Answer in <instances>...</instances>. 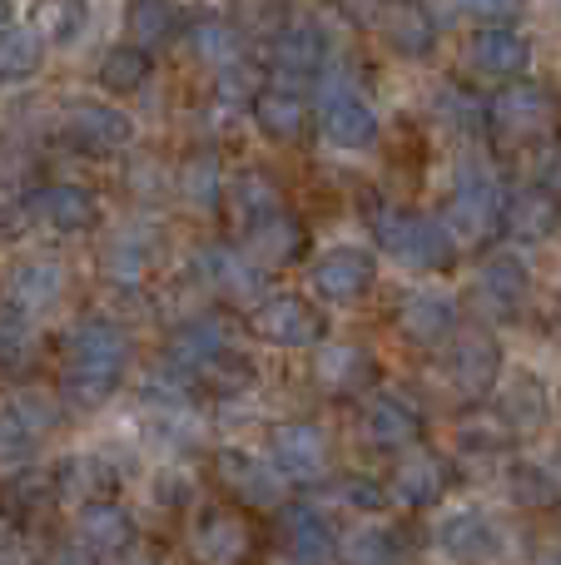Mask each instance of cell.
<instances>
[{"instance_id":"cell-11","label":"cell","mask_w":561,"mask_h":565,"mask_svg":"<svg viewBox=\"0 0 561 565\" xmlns=\"http://www.w3.org/2000/svg\"><path fill=\"white\" fill-rule=\"evenodd\" d=\"M447 491V467L443 457H433V451H413V457H403L393 467V477H388V501H398V507H433V501H443Z\"/></svg>"},{"instance_id":"cell-32","label":"cell","mask_w":561,"mask_h":565,"mask_svg":"<svg viewBox=\"0 0 561 565\" xmlns=\"http://www.w3.org/2000/svg\"><path fill=\"white\" fill-rule=\"evenodd\" d=\"M40 65V30L35 25H0V75L20 79Z\"/></svg>"},{"instance_id":"cell-31","label":"cell","mask_w":561,"mask_h":565,"mask_svg":"<svg viewBox=\"0 0 561 565\" xmlns=\"http://www.w3.org/2000/svg\"><path fill=\"white\" fill-rule=\"evenodd\" d=\"M254 115H258V129H264L268 139H298V129H304V105H298L288 89H268V95H258Z\"/></svg>"},{"instance_id":"cell-37","label":"cell","mask_w":561,"mask_h":565,"mask_svg":"<svg viewBox=\"0 0 561 565\" xmlns=\"http://www.w3.org/2000/svg\"><path fill=\"white\" fill-rule=\"evenodd\" d=\"M234 204H239V214L254 224V218L274 214V209H278V194H274V184H268L264 174H244V179H234Z\"/></svg>"},{"instance_id":"cell-29","label":"cell","mask_w":561,"mask_h":565,"mask_svg":"<svg viewBox=\"0 0 561 565\" xmlns=\"http://www.w3.org/2000/svg\"><path fill=\"white\" fill-rule=\"evenodd\" d=\"M383 35L393 40V50H403V55H427V45H433V20L417 6H393L383 15Z\"/></svg>"},{"instance_id":"cell-6","label":"cell","mask_w":561,"mask_h":565,"mask_svg":"<svg viewBox=\"0 0 561 565\" xmlns=\"http://www.w3.org/2000/svg\"><path fill=\"white\" fill-rule=\"evenodd\" d=\"M268 457L284 477L294 481H314L328 471V437L314 422H284V427L268 431Z\"/></svg>"},{"instance_id":"cell-40","label":"cell","mask_w":561,"mask_h":565,"mask_svg":"<svg viewBox=\"0 0 561 565\" xmlns=\"http://www.w3.org/2000/svg\"><path fill=\"white\" fill-rule=\"evenodd\" d=\"M348 556L353 561H393L398 541H393V531H358V541H348Z\"/></svg>"},{"instance_id":"cell-35","label":"cell","mask_w":561,"mask_h":565,"mask_svg":"<svg viewBox=\"0 0 561 565\" xmlns=\"http://www.w3.org/2000/svg\"><path fill=\"white\" fill-rule=\"evenodd\" d=\"M194 50L209 60V65H234L239 60V35L224 25V20H199L194 25Z\"/></svg>"},{"instance_id":"cell-14","label":"cell","mask_w":561,"mask_h":565,"mask_svg":"<svg viewBox=\"0 0 561 565\" xmlns=\"http://www.w3.org/2000/svg\"><path fill=\"white\" fill-rule=\"evenodd\" d=\"M398 328L407 342H443L457 332V298L453 292H407L398 308Z\"/></svg>"},{"instance_id":"cell-33","label":"cell","mask_w":561,"mask_h":565,"mask_svg":"<svg viewBox=\"0 0 561 565\" xmlns=\"http://www.w3.org/2000/svg\"><path fill=\"white\" fill-rule=\"evenodd\" d=\"M60 491H65L70 501H95L109 491V471L99 457H70L65 467H60Z\"/></svg>"},{"instance_id":"cell-39","label":"cell","mask_w":561,"mask_h":565,"mask_svg":"<svg viewBox=\"0 0 561 565\" xmlns=\"http://www.w3.org/2000/svg\"><path fill=\"white\" fill-rule=\"evenodd\" d=\"M35 441V431L15 417V412H0V461H20Z\"/></svg>"},{"instance_id":"cell-46","label":"cell","mask_w":561,"mask_h":565,"mask_svg":"<svg viewBox=\"0 0 561 565\" xmlns=\"http://www.w3.org/2000/svg\"><path fill=\"white\" fill-rule=\"evenodd\" d=\"M343 501H353V507H363V511H378L388 501V487H373V481H348Z\"/></svg>"},{"instance_id":"cell-7","label":"cell","mask_w":561,"mask_h":565,"mask_svg":"<svg viewBox=\"0 0 561 565\" xmlns=\"http://www.w3.org/2000/svg\"><path fill=\"white\" fill-rule=\"evenodd\" d=\"M254 332L274 348H314L324 338V318L318 308H308L304 298H268L254 308Z\"/></svg>"},{"instance_id":"cell-45","label":"cell","mask_w":561,"mask_h":565,"mask_svg":"<svg viewBox=\"0 0 561 565\" xmlns=\"http://www.w3.org/2000/svg\"><path fill=\"white\" fill-rule=\"evenodd\" d=\"M457 6H463L467 15H477V20H507V15L522 10V0H457Z\"/></svg>"},{"instance_id":"cell-2","label":"cell","mask_w":561,"mask_h":565,"mask_svg":"<svg viewBox=\"0 0 561 565\" xmlns=\"http://www.w3.org/2000/svg\"><path fill=\"white\" fill-rule=\"evenodd\" d=\"M373 234H378V248L407 268H447L457 254V238L447 234L443 218H427L417 209H383Z\"/></svg>"},{"instance_id":"cell-9","label":"cell","mask_w":561,"mask_h":565,"mask_svg":"<svg viewBox=\"0 0 561 565\" xmlns=\"http://www.w3.org/2000/svg\"><path fill=\"white\" fill-rule=\"evenodd\" d=\"M219 481L248 507H278V497H284V471L264 457H248V451H219Z\"/></svg>"},{"instance_id":"cell-41","label":"cell","mask_w":561,"mask_h":565,"mask_svg":"<svg viewBox=\"0 0 561 565\" xmlns=\"http://www.w3.org/2000/svg\"><path fill=\"white\" fill-rule=\"evenodd\" d=\"M109 274L115 278H139L145 274V244H135V238H119V244H109Z\"/></svg>"},{"instance_id":"cell-5","label":"cell","mask_w":561,"mask_h":565,"mask_svg":"<svg viewBox=\"0 0 561 565\" xmlns=\"http://www.w3.org/2000/svg\"><path fill=\"white\" fill-rule=\"evenodd\" d=\"M447 377L463 397H487L502 382V348L487 332H463L447 352Z\"/></svg>"},{"instance_id":"cell-20","label":"cell","mask_w":561,"mask_h":565,"mask_svg":"<svg viewBox=\"0 0 561 565\" xmlns=\"http://www.w3.org/2000/svg\"><path fill=\"white\" fill-rule=\"evenodd\" d=\"M278 536H284V551L294 561H328L334 556V531H328V521L318 516L314 507H288Z\"/></svg>"},{"instance_id":"cell-36","label":"cell","mask_w":561,"mask_h":565,"mask_svg":"<svg viewBox=\"0 0 561 565\" xmlns=\"http://www.w3.org/2000/svg\"><path fill=\"white\" fill-rule=\"evenodd\" d=\"M40 35H55V40H70L80 30V0H35L30 10Z\"/></svg>"},{"instance_id":"cell-18","label":"cell","mask_w":561,"mask_h":565,"mask_svg":"<svg viewBox=\"0 0 561 565\" xmlns=\"http://www.w3.org/2000/svg\"><path fill=\"white\" fill-rule=\"evenodd\" d=\"M298 248H304V228L278 209L248 224V258L254 264H294Z\"/></svg>"},{"instance_id":"cell-12","label":"cell","mask_w":561,"mask_h":565,"mask_svg":"<svg viewBox=\"0 0 561 565\" xmlns=\"http://www.w3.org/2000/svg\"><path fill=\"white\" fill-rule=\"evenodd\" d=\"M527 288H532V278H527V264L512 254H497L487 258L483 268H477L473 278V292H477V308L487 312H517L527 298Z\"/></svg>"},{"instance_id":"cell-16","label":"cell","mask_w":561,"mask_h":565,"mask_svg":"<svg viewBox=\"0 0 561 565\" xmlns=\"http://www.w3.org/2000/svg\"><path fill=\"white\" fill-rule=\"evenodd\" d=\"M467 60H473V70H483V75H522L527 60H532V45H527V35H517V30L507 25H493V30H477L473 45H467Z\"/></svg>"},{"instance_id":"cell-22","label":"cell","mask_w":561,"mask_h":565,"mask_svg":"<svg viewBox=\"0 0 561 565\" xmlns=\"http://www.w3.org/2000/svg\"><path fill=\"white\" fill-rule=\"evenodd\" d=\"M314 372H318V382H324V387L358 392V387H368V382H373V358H368L363 348H353V342H334V348L318 352Z\"/></svg>"},{"instance_id":"cell-47","label":"cell","mask_w":561,"mask_h":565,"mask_svg":"<svg viewBox=\"0 0 561 565\" xmlns=\"http://www.w3.org/2000/svg\"><path fill=\"white\" fill-rule=\"evenodd\" d=\"M537 184L552 189V194L561 199V145L542 149V159H537Z\"/></svg>"},{"instance_id":"cell-17","label":"cell","mask_w":561,"mask_h":565,"mask_svg":"<svg viewBox=\"0 0 561 565\" xmlns=\"http://www.w3.org/2000/svg\"><path fill=\"white\" fill-rule=\"evenodd\" d=\"M199 268H204V278L234 302H254L258 292H264V274H258V264L254 258H244V254L204 248V254H199Z\"/></svg>"},{"instance_id":"cell-42","label":"cell","mask_w":561,"mask_h":565,"mask_svg":"<svg viewBox=\"0 0 561 565\" xmlns=\"http://www.w3.org/2000/svg\"><path fill=\"white\" fill-rule=\"evenodd\" d=\"M10 412H15V417L25 422L30 431H45V427H50V417H55V402L40 397V392H20V397L10 402Z\"/></svg>"},{"instance_id":"cell-30","label":"cell","mask_w":561,"mask_h":565,"mask_svg":"<svg viewBox=\"0 0 561 565\" xmlns=\"http://www.w3.org/2000/svg\"><path fill=\"white\" fill-rule=\"evenodd\" d=\"M40 214H45L55 228H85L89 218H95V199L75 184H55L40 194Z\"/></svg>"},{"instance_id":"cell-19","label":"cell","mask_w":561,"mask_h":565,"mask_svg":"<svg viewBox=\"0 0 561 565\" xmlns=\"http://www.w3.org/2000/svg\"><path fill=\"white\" fill-rule=\"evenodd\" d=\"M65 129H70V139H80L85 149H119V145H129V135H135V125L109 105H75L65 119Z\"/></svg>"},{"instance_id":"cell-50","label":"cell","mask_w":561,"mask_h":565,"mask_svg":"<svg viewBox=\"0 0 561 565\" xmlns=\"http://www.w3.org/2000/svg\"><path fill=\"white\" fill-rule=\"evenodd\" d=\"M10 15H15V10H10V0H0V25H6Z\"/></svg>"},{"instance_id":"cell-21","label":"cell","mask_w":561,"mask_h":565,"mask_svg":"<svg viewBox=\"0 0 561 565\" xmlns=\"http://www.w3.org/2000/svg\"><path fill=\"white\" fill-rule=\"evenodd\" d=\"M55 292H60V264H50V258H30V264H20L15 274L6 278V302L15 312L50 308Z\"/></svg>"},{"instance_id":"cell-23","label":"cell","mask_w":561,"mask_h":565,"mask_svg":"<svg viewBox=\"0 0 561 565\" xmlns=\"http://www.w3.org/2000/svg\"><path fill=\"white\" fill-rule=\"evenodd\" d=\"M328 60V45H324V35H318L314 25H294V30H284L278 35V45H274V70L284 79H308L318 65Z\"/></svg>"},{"instance_id":"cell-25","label":"cell","mask_w":561,"mask_h":565,"mask_svg":"<svg viewBox=\"0 0 561 565\" xmlns=\"http://www.w3.org/2000/svg\"><path fill=\"white\" fill-rule=\"evenodd\" d=\"M493 536L497 531L483 511H453V516L437 526V546H443L447 556H493L497 551Z\"/></svg>"},{"instance_id":"cell-1","label":"cell","mask_w":561,"mask_h":565,"mask_svg":"<svg viewBox=\"0 0 561 565\" xmlns=\"http://www.w3.org/2000/svg\"><path fill=\"white\" fill-rule=\"evenodd\" d=\"M125 332L109 322H80L70 332V372H65V397L75 407H95L115 392L119 367H125Z\"/></svg>"},{"instance_id":"cell-8","label":"cell","mask_w":561,"mask_h":565,"mask_svg":"<svg viewBox=\"0 0 561 565\" xmlns=\"http://www.w3.org/2000/svg\"><path fill=\"white\" fill-rule=\"evenodd\" d=\"M497 417H502L507 431L517 437H532V431L547 427L552 417V397H547V382L532 377V372H512L507 382H497Z\"/></svg>"},{"instance_id":"cell-26","label":"cell","mask_w":561,"mask_h":565,"mask_svg":"<svg viewBox=\"0 0 561 565\" xmlns=\"http://www.w3.org/2000/svg\"><path fill=\"white\" fill-rule=\"evenodd\" d=\"M417 431H423V417H417L403 397H378L373 407H368V437H373L378 447H413Z\"/></svg>"},{"instance_id":"cell-44","label":"cell","mask_w":561,"mask_h":565,"mask_svg":"<svg viewBox=\"0 0 561 565\" xmlns=\"http://www.w3.org/2000/svg\"><path fill=\"white\" fill-rule=\"evenodd\" d=\"M169 15L174 10L165 6V0H139L135 6V30H139V40H159L169 30Z\"/></svg>"},{"instance_id":"cell-38","label":"cell","mask_w":561,"mask_h":565,"mask_svg":"<svg viewBox=\"0 0 561 565\" xmlns=\"http://www.w3.org/2000/svg\"><path fill=\"white\" fill-rule=\"evenodd\" d=\"M512 497L522 507H557V481L542 467H517L512 471Z\"/></svg>"},{"instance_id":"cell-10","label":"cell","mask_w":561,"mask_h":565,"mask_svg":"<svg viewBox=\"0 0 561 565\" xmlns=\"http://www.w3.org/2000/svg\"><path fill=\"white\" fill-rule=\"evenodd\" d=\"M373 274L378 268L363 248H334V254H324L314 264V288H318V298H328V302H358L373 288Z\"/></svg>"},{"instance_id":"cell-49","label":"cell","mask_w":561,"mask_h":565,"mask_svg":"<svg viewBox=\"0 0 561 565\" xmlns=\"http://www.w3.org/2000/svg\"><path fill=\"white\" fill-rule=\"evenodd\" d=\"M10 352H20V328L0 322V358H10Z\"/></svg>"},{"instance_id":"cell-3","label":"cell","mask_w":561,"mask_h":565,"mask_svg":"<svg viewBox=\"0 0 561 565\" xmlns=\"http://www.w3.org/2000/svg\"><path fill=\"white\" fill-rule=\"evenodd\" d=\"M557 119V99L547 85H532V79H517V85H502V95L487 99V129L497 135V145H532L552 129Z\"/></svg>"},{"instance_id":"cell-15","label":"cell","mask_w":561,"mask_h":565,"mask_svg":"<svg viewBox=\"0 0 561 565\" xmlns=\"http://www.w3.org/2000/svg\"><path fill=\"white\" fill-rule=\"evenodd\" d=\"M324 139L334 149H368L378 139V115L358 95L338 89V95H328V105H324Z\"/></svg>"},{"instance_id":"cell-13","label":"cell","mask_w":561,"mask_h":565,"mask_svg":"<svg viewBox=\"0 0 561 565\" xmlns=\"http://www.w3.org/2000/svg\"><path fill=\"white\" fill-rule=\"evenodd\" d=\"M502 224L512 238H522V244H542V238L557 234L561 224V199L552 194V189H522V194H512L502 204Z\"/></svg>"},{"instance_id":"cell-48","label":"cell","mask_w":561,"mask_h":565,"mask_svg":"<svg viewBox=\"0 0 561 565\" xmlns=\"http://www.w3.org/2000/svg\"><path fill=\"white\" fill-rule=\"evenodd\" d=\"M239 10H244V15H258V25L284 20V0H239Z\"/></svg>"},{"instance_id":"cell-43","label":"cell","mask_w":561,"mask_h":565,"mask_svg":"<svg viewBox=\"0 0 561 565\" xmlns=\"http://www.w3.org/2000/svg\"><path fill=\"white\" fill-rule=\"evenodd\" d=\"M184 189H189V199H194V204H214V194H219V164H214V159L189 164Z\"/></svg>"},{"instance_id":"cell-24","label":"cell","mask_w":561,"mask_h":565,"mask_svg":"<svg viewBox=\"0 0 561 565\" xmlns=\"http://www.w3.org/2000/svg\"><path fill=\"white\" fill-rule=\"evenodd\" d=\"M129 516L115 507H105V501H95V507L80 516V551L85 556H115V551L129 546Z\"/></svg>"},{"instance_id":"cell-4","label":"cell","mask_w":561,"mask_h":565,"mask_svg":"<svg viewBox=\"0 0 561 565\" xmlns=\"http://www.w3.org/2000/svg\"><path fill=\"white\" fill-rule=\"evenodd\" d=\"M443 224L457 244H483L502 224V189L487 169H463L453 184V199L443 209Z\"/></svg>"},{"instance_id":"cell-28","label":"cell","mask_w":561,"mask_h":565,"mask_svg":"<svg viewBox=\"0 0 561 565\" xmlns=\"http://www.w3.org/2000/svg\"><path fill=\"white\" fill-rule=\"evenodd\" d=\"M219 352H224V332H219V322H209V318L184 322V328L174 332V342H169V358H174L179 367H209Z\"/></svg>"},{"instance_id":"cell-34","label":"cell","mask_w":561,"mask_h":565,"mask_svg":"<svg viewBox=\"0 0 561 565\" xmlns=\"http://www.w3.org/2000/svg\"><path fill=\"white\" fill-rule=\"evenodd\" d=\"M145 75H149V60H145V50L139 45H119V50H109L105 55V65H99V85L105 89H135V85H145Z\"/></svg>"},{"instance_id":"cell-27","label":"cell","mask_w":561,"mask_h":565,"mask_svg":"<svg viewBox=\"0 0 561 565\" xmlns=\"http://www.w3.org/2000/svg\"><path fill=\"white\" fill-rule=\"evenodd\" d=\"M194 546L204 561H239L248 551V526L229 511H209L194 531Z\"/></svg>"}]
</instances>
